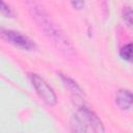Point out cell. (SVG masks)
<instances>
[{"label":"cell","instance_id":"4","mask_svg":"<svg viewBox=\"0 0 133 133\" xmlns=\"http://www.w3.org/2000/svg\"><path fill=\"white\" fill-rule=\"evenodd\" d=\"M1 37L12 46L25 51H34L36 49V44L20 31L1 28Z\"/></svg>","mask_w":133,"mask_h":133},{"label":"cell","instance_id":"8","mask_svg":"<svg viewBox=\"0 0 133 133\" xmlns=\"http://www.w3.org/2000/svg\"><path fill=\"white\" fill-rule=\"evenodd\" d=\"M119 56L125 61L133 62V43H129L123 46L119 50Z\"/></svg>","mask_w":133,"mask_h":133},{"label":"cell","instance_id":"5","mask_svg":"<svg viewBox=\"0 0 133 133\" xmlns=\"http://www.w3.org/2000/svg\"><path fill=\"white\" fill-rule=\"evenodd\" d=\"M115 103L121 110H128L133 105V92L125 88L118 89L115 95Z\"/></svg>","mask_w":133,"mask_h":133},{"label":"cell","instance_id":"1","mask_svg":"<svg viewBox=\"0 0 133 133\" xmlns=\"http://www.w3.org/2000/svg\"><path fill=\"white\" fill-rule=\"evenodd\" d=\"M29 12L41 31L61 54L66 57H73L75 55V49L70 39L43 6L32 3L29 6Z\"/></svg>","mask_w":133,"mask_h":133},{"label":"cell","instance_id":"6","mask_svg":"<svg viewBox=\"0 0 133 133\" xmlns=\"http://www.w3.org/2000/svg\"><path fill=\"white\" fill-rule=\"evenodd\" d=\"M57 75L59 76L61 81L64 83V85L72 91L73 95H76V96H79V97H83L84 96L83 89L79 86V84L74 79H72L70 76H68L65 74H62L61 72H57Z\"/></svg>","mask_w":133,"mask_h":133},{"label":"cell","instance_id":"10","mask_svg":"<svg viewBox=\"0 0 133 133\" xmlns=\"http://www.w3.org/2000/svg\"><path fill=\"white\" fill-rule=\"evenodd\" d=\"M0 11H1V15L4 16L5 18H14L15 17V12L14 10L5 3V2H1V7H0Z\"/></svg>","mask_w":133,"mask_h":133},{"label":"cell","instance_id":"3","mask_svg":"<svg viewBox=\"0 0 133 133\" xmlns=\"http://www.w3.org/2000/svg\"><path fill=\"white\" fill-rule=\"evenodd\" d=\"M29 78L39 98L47 105L55 106L57 103V97L54 89L48 84V82L43 77H41L38 74H35V73H30Z\"/></svg>","mask_w":133,"mask_h":133},{"label":"cell","instance_id":"7","mask_svg":"<svg viewBox=\"0 0 133 133\" xmlns=\"http://www.w3.org/2000/svg\"><path fill=\"white\" fill-rule=\"evenodd\" d=\"M70 126H71V133H88V129H90L89 126L77 113H75L71 117Z\"/></svg>","mask_w":133,"mask_h":133},{"label":"cell","instance_id":"9","mask_svg":"<svg viewBox=\"0 0 133 133\" xmlns=\"http://www.w3.org/2000/svg\"><path fill=\"white\" fill-rule=\"evenodd\" d=\"M122 19L128 27L133 29V8L131 6H124L122 9Z\"/></svg>","mask_w":133,"mask_h":133},{"label":"cell","instance_id":"2","mask_svg":"<svg viewBox=\"0 0 133 133\" xmlns=\"http://www.w3.org/2000/svg\"><path fill=\"white\" fill-rule=\"evenodd\" d=\"M82 97L72 95L73 102L77 108V114L89 126L91 131L94 133H105V127L101 118L98 116V114L89 107L87 106L82 100Z\"/></svg>","mask_w":133,"mask_h":133},{"label":"cell","instance_id":"11","mask_svg":"<svg viewBox=\"0 0 133 133\" xmlns=\"http://www.w3.org/2000/svg\"><path fill=\"white\" fill-rule=\"evenodd\" d=\"M84 2L83 1H72L71 2V5L73 7H75L76 9H82L84 7Z\"/></svg>","mask_w":133,"mask_h":133}]
</instances>
